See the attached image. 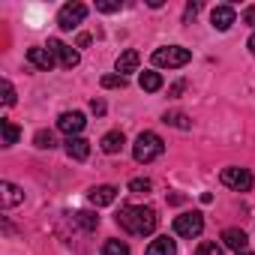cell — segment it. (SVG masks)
<instances>
[{
  "instance_id": "cell-1",
  "label": "cell",
  "mask_w": 255,
  "mask_h": 255,
  "mask_svg": "<svg viewBox=\"0 0 255 255\" xmlns=\"http://www.w3.org/2000/svg\"><path fill=\"white\" fill-rule=\"evenodd\" d=\"M159 216L153 207H141V204H126L120 207L117 213V225L126 231V234H135V237H144V234H153Z\"/></svg>"
},
{
  "instance_id": "cell-2",
  "label": "cell",
  "mask_w": 255,
  "mask_h": 255,
  "mask_svg": "<svg viewBox=\"0 0 255 255\" xmlns=\"http://www.w3.org/2000/svg\"><path fill=\"white\" fill-rule=\"evenodd\" d=\"M162 150H165V144H162V138L156 135V132H141L138 138H135V147H132V156H135V162H141V165H147V162H153V159H159L162 156Z\"/></svg>"
},
{
  "instance_id": "cell-3",
  "label": "cell",
  "mask_w": 255,
  "mask_h": 255,
  "mask_svg": "<svg viewBox=\"0 0 255 255\" xmlns=\"http://www.w3.org/2000/svg\"><path fill=\"white\" fill-rule=\"evenodd\" d=\"M189 60H192V51L183 45H165V48L153 51V66H159V69H180Z\"/></svg>"
},
{
  "instance_id": "cell-4",
  "label": "cell",
  "mask_w": 255,
  "mask_h": 255,
  "mask_svg": "<svg viewBox=\"0 0 255 255\" xmlns=\"http://www.w3.org/2000/svg\"><path fill=\"white\" fill-rule=\"evenodd\" d=\"M219 180H222V186H228V189H234V192H249V189H252V183H255L252 171H249V168H237V165L222 168Z\"/></svg>"
},
{
  "instance_id": "cell-5",
  "label": "cell",
  "mask_w": 255,
  "mask_h": 255,
  "mask_svg": "<svg viewBox=\"0 0 255 255\" xmlns=\"http://www.w3.org/2000/svg\"><path fill=\"white\" fill-rule=\"evenodd\" d=\"M201 231H204V216H201L198 210H186V213L174 216V234H177V237L192 240V237H198Z\"/></svg>"
},
{
  "instance_id": "cell-6",
  "label": "cell",
  "mask_w": 255,
  "mask_h": 255,
  "mask_svg": "<svg viewBox=\"0 0 255 255\" xmlns=\"http://www.w3.org/2000/svg\"><path fill=\"white\" fill-rule=\"evenodd\" d=\"M51 54H54V60L63 66V69H75L78 63H81V54L72 48V45H66V42H60V39H48V45H45Z\"/></svg>"
},
{
  "instance_id": "cell-7",
  "label": "cell",
  "mask_w": 255,
  "mask_h": 255,
  "mask_svg": "<svg viewBox=\"0 0 255 255\" xmlns=\"http://www.w3.org/2000/svg\"><path fill=\"white\" fill-rule=\"evenodd\" d=\"M84 15H87V6H84V3H66V6L57 12V24H60L63 30H75V27L84 21Z\"/></svg>"
},
{
  "instance_id": "cell-8",
  "label": "cell",
  "mask_w": 255,
  "mask_h": 255,
  "mask_svg": "<svg viewBox=\"0 0 255 255\" xmlns=\"http://www.w3.org/2000/svg\"><path fill=\"white\" fill-rule=\"evenodd\" d=\"M84 123H87V120H84V114H81V111H63V114L57 117V129H60V132H66L69 138H75V135L84 129Z\"/></svg>"
},
{
  "instance_id": "cell-9",
  "label": "cell",
  "mask_w": 255,
  "mask_h": 255,
  "mask_svg": "<svg viewBox=\"0 0 255 255\" xmlns=\"http://www.w3.org/2000/svg\"><path fill=\"white\" fill-rule=\"evenodd\" d=\"M27 63L36 66V69H45V72H48L57 60H54V54H51L45 45H33V48H27Z\"/></svg>"
},
{
  "instance_id": "cell-10",
  "label": "cell",
  "mask_w": 255,
  "mask_h": 255,
  "mask_svg": "<svg viewBox=\"0 0 255 255\" xmlns=\"http://www.w3.org/2000/svg\"><path fill=\"white\" fill-rule=\"evenodd\" d=\"M138 63H141V54L135 51V48H126L120 57H117V63H114V69H117V75H129V72H138Z\"/></svg>"
},
{
  "instance_id": "cell-11",
  "label": "cell",
  "mask_w": 255,
  "mask_h": 255,
  "mask_svg": "<svg viewBox=\"0 0 255 255\" xmlns=\"http://www.w3.org/2000/svg\"><path fill=\"white\" fill-rule=\"evenodd\" d=\"M21 201H24V192H21L15 183H9V180L0 183V204H3L6 210H9V207H15V204H21Z\"/></svg>"
},
{
  "instance_id": "cell-12",
  "label": "cell",
  "mask_w": 255,
  "mask_h": 255,
  "mask_svg": "<svg viewBox=\"0 0 255 255\" xmlns=\"http://www.w3.org/2000/svg\"><path fill=\"white\" fill-rule=\"evenodd\" d=\"M234 18H237L234 6H216V9L210 12V21H213L216 30H228V27L234 24Z\"/></svg>"
},
{
  "instance_id": "cell-13",
  "label": "cell",
  "mask_w": 255,
  "mask_h": 255,
  "mask_svg": "<svg viewBox=\"0 0 255 255\" xmlns=\"http://www.w3.org/2000/svg\"><path fill=\"white\" fill-rule=\"evenodd\" d=\"M222 243H225L228 249H234V252H246L249 237H246V231H240V228H225V231H222Z\"/></svg>"
},
{
  "instance_id": "cell-14",
  "label": "cell",
  "mask_w": 255,
  "mask_h": 255,
  "mask_svg": "<svg viewBox=\"0 0 255 255\" xmlns=\"http://www.w3.org/2000/svg\"><path fill=\"white\" fill-rule=\"evenodd\" d=\"M114 198H117L114 186H93L90 189V204L93 207H108V204H114Z\"/></svg>"
},
{
  "instance_id": "cell-15",
  "label": "cell",
  "mask_w": 255,
  "mask_h": 255,
  "mask_svg": "<svg viewBox=\"0 0 255 255\" xmlns=\"http://www.w3.org/2000/svg\"><path fill=\"white\" fill-rule=\"evenodd\" d=\"M66 153H69V159L84 162V159L90 156V144H87L81 135H75V138H69V141H66Z\"/></svg>"
},
{
  "instance_id": "cell-16",
  "label": "cell",
  "mask_w": 255,
  "mask_h": 255,
  "mask_svg": "<svg viewBox=\"0 0 255 255\" xmlns=\"http://www.w3.org/2000/svg\"><path fill=\"white\" fill-rule=\"evenodd\" d=\"M147 255H177V243H174L168 234H162V237L150 240V246H147Z\"/></svg>"
},
{
  "instance_id": "cell-17",
  "label": "cell",
  "mask_w": 255,
  "mask_h": 255,
  "mask_svg": "<svg viewBox=\"0 0 255 255\" xmlns=\"http://www.w3.org/2000/svg\"><path fill=\"white\" fill-rule=\"evenodd\" d=\"M99 144H102V150H105V153H120V150H123V144H126V138H123V132H120V129H111V132H105V135H102V141H99Z\"/></svg>"
},
{
  "instance_id": "cell-18",
  "label": "cell",
  "mask_w": 255,
  "mask_h": 255,
  "mask_svg": "<svg viewBox=\"0 0 255 255\" xmlns=\"http://www.w3.org/2000/svg\"><path fill=\"white\" fill-rule=\"evenodd\" d=\"M138 84H141V90L156 93V90L162 87V75H159V72H153V69H144V72L138 75Z\"/></svg>"
},
{
  "instance_id": "cell-19",
  "label": "cell",
  "mask_w": 255,
  "mask_h": 255,
  "mask_svg": "<svg viewBox=\"0 0 255 255\" xmlns=\"http://www.w3.org/2000/svg\"><path fill=\"white\" fill-rule=\"evenodd\" d=\"M0 132H3V147H12L18 141V135H21L12 120H0Z\"/></svg>"
},
{
  "instance_id": "cell-20",
  "label": "cell",
  "mask_w": 255,
  "mask_h": 255,
  "mask_svg": "<svg viewBox=\"0 0 255 255\" xmlns=\"http://www.w3.org/2000/svg\"><path fill=\"white\" fill-rule=\"evenodd\" d=\"M75 222H78L84 231H96L99 216H96V213H90V210H81V213H75Z\"/></svg>"
},
{
  "instance_id": "cell-21",
  "label": "cell",
  "mask_w": 255,
  "mask_h": 255,
  "mask_svg": "<svg viewBox=\"0 0 255 255\" xmlns=\"http://www.w3.org/2000/svg\"><path fill=\"white\" fill-rule=\"evenodd\" d=\"M102 255H129V246H126V240H105Z\"/></svg>"
},
{
  "instance_id": "cell-22",
  "label": "cell",
  "mask_w": 255,
  "mask_h": 255,
  "mask_svg": "<svg viewBox=\"0 0 255 255\" xmlns=\"http://www.w3.org/2000/svg\"><path fill=\"white\" fill-rule=\"evenodd\" d=\"M165 123H171V126H177V129H189V117L186 114H180V111H165Z\"/></svg>"
},
{
  "instance_id": "cell-23",
  "label": "cell",
  "mask_w": 255,
  "mask_h": 255,
  "mask_svg": "<svg viewBox=\"0 0 255 255\" xmlns=\"http://www.w3.org/2000/svg\"><path fill=\"white\" fill-rule=\"evenodd\" d=\"M33 141H36L39 150H51V147H54V135H51L48 129H39V132L33 135Z\"/></svg>"
},
{
  "instance_id": "cell-24",
  "label": "cell",
  "mask_w": 255,
  "mask_h": 255,
  "mask_svg": "<svg viewBox=\"0 0 255 255\" xmlns=\"http://www.w3.org/2000/svg\"><path fill=\"white\" fill-rule=\"evenodd\" d=\"M102 87H105V90H117V87L123 90V87H126V78L117 75V72H114V75H102Z\"/></svg>"
},
{
  "instance_id": "cell-25",
  "label": "cell",
  "mask_w": 255,
  "mask_h": 255,
  "mask_svg": "<svg viewBox=\"0 0 255 255\" xmlns=\"http://www.w3.org/2000/svg\"><path fill=\"white\" fill-rule=\"evenodd\" d=\"M195 255H222V246L213 243V240H204V243H198V252Z\"/></svg>"
},
{
  "instance_id": "cell-26",
  "label": "cell",
  "mask_w": 255,
  "mask_h": 255,
  "mask_svg": "<svg viewBox=\"0 0 255 255\" xmlns=\"http://www.w3.org/2000/svg\"><path fill=\"white\" fill-rule=\"evenodd\" d=\"M99 12H120V0H96Z\"/></svg>"
},
{
  "instance_id": "cell-27",
  "label": "cell",
  "mask_w": 255,
  "mask_h": 255,
  "mask_svg": "<svg viewBox=\"0 0 255 255\" xmlns=\"http://www.w3.org/2000/svg\"><path fill=\"white\" fill-rule=\"evenodd\" d=\"M129 192H150V180H147V177H135V180H129Z\"/></svg>"
},
{
  "instance_id": "cell-28",
  "label": "cell",
  "mask_w": 255,
  "mask_h": 255,
  "mask_svg": "<svg viewBox=\"0 0 255 255\" xmlns=\"http://www.w3.org/2000/svg\"><path fill=\"white\" fill-rule=\"evenodd\" d=\"M3 105H15V87L6 78H3Z\"/></svg>"
},
{
  "instance_id": "cell-29",
  "label": "cell",
  "mask_w": 255,
  "mask_h": 255,
  "mask_svg": "<svg viewBox=\"0 0 255 255\" xmlns=\"http://www.w3.org/2000/svg\"><path fill=\"white\" fill-rule=\"evenodd\" d=\"M240 18H243V24H249V27H255V6H246Z\"/></svg>"
},
{
  "instance_id": "cell-30",
  "label": "cell",
  "mask_w": 255,
  "mask_h": 255,
  "mask_svg": "<svg viewBox=\"0 0 255 255\" xmlns=\"http://www.w3.org/2000/svg\"><path fill=\"white\" fill-rule=\"evenodd\" d=\"M198 9H201L198 3H189V6H186V12H183V21H192V18L198 15Z\"/></svg>"
},
{
  "instance_id": "cell-31",
  "label": "cell",
  "mask_w": 255,
  "mask_h": 255,
  "mask_svg": "<svg viewBox=\"0 0 255 255\" xmlns=\"http://www.w3.org/2000/svg\"><path fill=\"white\" fill-rule=\"evenodd\" d=\"M90 108H93V114H105V102H102V99H93Z\"/></svg>"
},
{
  "instance_id": "cell-32",
  "label": "cell",
  "mask_w": 255,
  "mask_h": 255,
  "mask_svg": "<svg viewBox=\"0 0 255 255\" xmlns=\"http://www.w3.org/2000/svg\"><path fill=\"white\" fill-rule=\"evenodd\" d=\"M75 45H78V48H84V45H90V36H87V33H81V36H78V42H75Z\"/></svg>"
},
{
  "instance_id": "cell-33",
  "label": "cell",
  "mask_w": 255,
  "mask_h": 255,
  "mask_svg": "<svg viewBox=\"0 0 255 255\" xmlns=\"http://www.w3.org/2000/svg\"><path fill=\"white\" fill-rule=\"evenodd\" d=\"M177 93H183V81H177V84L171 87V96H177Z\"/></svg>"
},
{
  "instance_id": "cell-34",
  "label": "cell",
  "mask_w": 255,
  "mask_h": 255,
  "mask_svg": "<svg viewBox=\"0 0 255 255\" xmlns=\"http://www.w3.org/2000/svg\"><path fill=\"white\" fill-rule=\"evenodd\" d=\"M246 45H249V51H252V57H255V33L249 36V42H246Z\"/></svg>"
},
{
  "instance_id": "cell-35",
  "label": "cell",
  "mask_w": 255,
  "mask_h": 255,
  "mask_svg": "<svg viewBox=\"0 0 255 255\" xmlns=\"http://www.w3.org/2000/svg\"><path fill=\"white\" fill-rule=\"evenodd\" d=\"M234 255H252V252H249V249H246V252H234Z\"/></svg>"
}]
</instances>
